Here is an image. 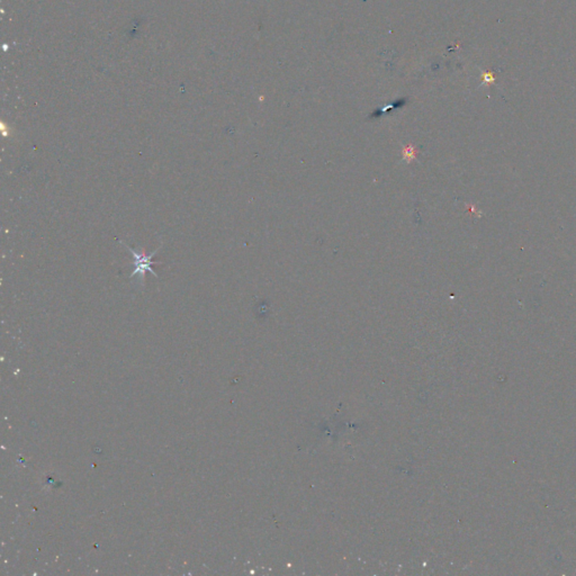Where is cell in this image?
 Listing matches in <instances>:
<instances>
[{
	"label": "cell",
	"instance_id": "obj_1",
	"mask_svg": "<svg viewBox=\"0 0 576 576\" xmlns=\"http://www.w3.org/2000/svg\"><path fill=\"white\" fill-rule=\"evenodd\" d=\"M119 242L122 243L123 245H125V247L127 248V250L133 255L132 265L134 266V270L132 271V274H131V276H130L131 278H133V277H135V276L139 277V280L141 282V285H143L144 280H145V272L146 271H150L151 274H153L155 277H158V274H156V271L153 269L152 266L156 265V264H160L159 261H153V257L156 254V252H158L160 248H158L155 251H153V252L151 253L150 255H145V253H143V252H136V251L133 248H131L130 245L122 242V241H119Z\"/></svg>",
	"mask_w": 576,
	"mask_h": 576
}]
</instances>
